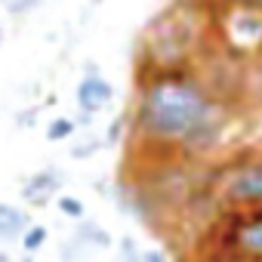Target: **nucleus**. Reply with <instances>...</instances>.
<instances>
[{"instance_id":"nucleus-11","label":"nucleus","mask_w":262,"mask_h":262,"mask_svg":"<svg viewBox=\"0 0 262 262\" xmlns=\"http://www.w3.org/2000/svg\"><path fill=\"white\" fill-rule=\"evenodd\" d=\"M56 207H59V213H62L65 219H74V222H80V219L86 216L83 201L74 198V194H59V198H56Z\"/></svg>"},{"instance_id":"nucleus-5","label":"nucleus","mask_w":262,"mask_h":262,"mask_svg":"<svg viewBox=\"0 0 262 262\" xmlns=\"http://www.w3.org/2000/svg\"><path fill=\"white\" fill-rule=\"evenodd\" d=\"M74 96H77V108H80L83 114H93V117H96L102 108L111 105V99H114V86L102 77L99 65L90 62V65L83 68V77H80Z\"/></svg>"},{"instance_id":"nucleus-15","label":"nucleus","mask_w":262,"mask_h":262,"mask_svg":"<svg viewBox=\"0 0 262 262\" xmlns=\"http://www.w3.org/2000/svg\"><path fill=\"white\" fill-rule=\"evenodd\" d=\"M142 262H173V256H170V250L145 247V250H142Z\"/></svg>"},{"instance_id":"nucleus-12","label":"nucleus","mask_w":262,"mask_h":262,"mask_svg":"<svg viewBox=\"0 0 262 262\" xmlns=\"http://www.w3.org/2000/svg\"><path fill=\"white\" fill-rule=\"evenodd\" d=\"M102 148H105V142H102L99 136H86L83 142H74L68 155H71L74 161H86V158H93V155H99Z\"/></svg>"},{"instance_id":"nucleus-6","label":"nucleus","mask_w":262,"mask_h":262,"mask_svg":"<svg viewBox=\"0 0 262 262\" xmlns=\"http://www.w3.org/2000/svg\"><path fill=\"white\" fill-rule=\"evenodd\" d=\"M62 182H65V176L59 170H53V167L37 170L22 182V201L28 207H47L50 201H56L62 194Z\"/></svg>"},{"instance_id":"nucleus-4","label":"nucleus","mask_w":262,"mask_h":262,"mask_svg":"<svg viewBox=\"0 0 262 262\" xmlns=\"http://www.w3.org/2000/svg\"><path fill=\"white\" fill-rule=\"evenodd\" d=\"M219 37L225 47H231V56H244L247 50H262V16L250 10L228 7L219 13Z\"/></svg>"},{"instance_id":"nucleus-16","label":"nucleus","mask_w":262,"mask_h":262,"mask_svg":"<svg viewBox=\"0 0 262 262\" xmlns=\"http://www.w3.org/2000/svg\"><path fill=\"white\" fill-rule=\"evenodd\" d=\"M34 7H40V0H16V4L7 7V13H10V16H25V13H31Z\"/></svg>"},{"instance_id":"nucleus-21","label":"nucleus","mask_w":262,"mask_h":262,"mask_svg":"<svg viewBox=\"0 0 262 262\" xmlns=\"http://www.w3.org/2000/svg\"><path fill=\"white\" fill-rule=\"evenodd\" d=\"M0 4H4V7H10V4H16V0H0Z\"/></svg>"},{"instance_id":"nucleus-3","label":"nucleus","mask_w":262,"mask_h":262,"mask_svg":"<svg viewBox=\"0 0 262 262\" xmlns=\"http://www.w3.org/2000/svg\"><path fill=\"white\" fill-rule=\"evenodd\" d=\"M219 210L256 213L262 210V148H244L210 167Z\"/></svg>"},{"instance_id":"nucleus-13","label":"nucleus","mask_w":262,"mask_h":262,"mask_svg":"<svg viewBox=\"0 0 262 262\" xmlns=\"http://www.w3.org/2000/svg\"><path fill=\"white\" fill-rule=\"evenodd\" d=\"M126 129H129V117H126V114L114 117V120L108 123V129H105L102 142H105V145H120V142H123V133H126Z\"/></svg>"},{"instance_id":"nucleus-2","label":"nucleus","mask_w":262,"mask_h":262,"mask_svg":"<svg viewBox=\"0 0 262 262\" xmlns=\"http://www.w3.org/2000/svg\"><path fill=\"white\" fill-rule=\"evenodd\" d=\"M210 13L201 0H173L161 10L139 37L136 50V83L158 71L194 68L207 50Z\"/></svg>"},{"instance_id":"nucleus-9","label":"nucleus","mask_w":262,"mask_h":262,"mask_svg":"<svg viewBox=\"0 0 262 262\" xmlns=\"http://www.w3.org/2000/svg\"><path fill=\"white\" fill-rule=\"evenodd\" d=\"M47 237H50L47 225H34V222H31V225L25 228V234L19 237V247H22V253H25V256H37V253L43 250Z\"/></svg>"},{"instance_id":"nucleus-7","label":"nucleus","mask_w":262,"mask_h":262,"mask_svg":"<svg viewBox=\"0 0 262 262\" xmlns=\"http://www.w3.org/2000/svg\"><path fill=\"white\" fill-rule=\"evenodd\" d=\"M28 225H31V213L25 207H16V204L0 201V241H4V244L19 241Z\"/></svg>"},{"instance_id":"nucleus-14","label":"nucleus","mask_w":262,"mask_h":262,"mask_svg":"<svg viewBox=\"0 0 262 262\" xmlns=\"http://www.w3.org/2000/svg\"><path fill=\"white\" fill-rule=\"evenodd\" d=\"M86 256H90V250H86L80 241H74V237L62 241V250H59V259H62V262H83Z\"/></svg>"},{"instance_id":"nucleus-18","label":"nucleus","mask_w":262,"mask_h":262,"mask_svg":"<svg viewBox=\"0 0 262 262\" xmlns=\"http://www.w3.org/2000/svg\"><path fill=\"white\" fill-rule=\"evenodd\" d=\"M34 114H37V111H34V108H31V111H22V114H16V123H19V126H25V129H28V126H31V123H34Z\"/></svg>"},{"instance_id":"nucleus-8","label":"nucleus","mask_w":262,"mask_h":262,"mask_svg":"<svg viewBox=\"0 0 262 262\" xmlns=\"http://www.w3.org/2000/svg\"><path fill=\"white\" fill-rule=\"evenodd\" d=\"M74 241H80L90 253H102V250H111V244H114V237L99 225V222H93V219H80V225L74 228V234H71Z\"/></svg>"},{"instance_id":"nucleus-17","label":"nucleus","mask_w":262,"mask_h":262,"mask_svg":"<svg viewBox=\"0 0 262 262\" xmlns=\"http://www.w3.org/2000/svg\"><path fill=\"white\" fill-rule=\"evenodd\" d=\"M228 7H237V10H250V13H259L262 16V0H225Z\"/></svg>"},{"instance_id":"nucleus-19","label":"nucleus","mask_w":262,"mask_h":262,"mask_svg":"<svg viewBox=\"0 0 262 262\" xmlns=\"http://www.w3.org/2000/svg\"><path fill=\"white\" fill-rule=\"evenodd\" d=\"M71 120H74V126H93V114H83V111L77 117H71Z\"/></svg>"},{"instance_id":"nucleus-10","label":"nucleus","mask_w":262,"mask_h":262,"mask_svg":"<svg viewBox=\"0 0 262 262\" xmlns=\"http://www.w3.org/2000/svg\"><path fill=\"white\" fill-rule=\"evenodd\" d=\"M74 120L71 117H53L50 123H47V142H65V139H71L74 136Z\"/></svg>"},{"instance_id":"nucleus-1","label":"nucleus","mask_w":262,"mask_h":262,"mask_svg":"<svg viewBox=\"0 0 262 262\" xmlns=\"http://www.w3.org/2000/svg\"><path fill=\"white\" fill-rule=\"evenodd\" d=\"M126 117L145 167L170 161L201 164L222 142L231 105L210 93L194 65L158 71L136 83V102Z\"/></svg>"},{"instance_id":"nucleus-20","label":"nucleus","mask_w":262,"mask_h":262,"mask_svg":"<svg viewBox=\"0 0 262 262\" xmlns=\"http://www.w3.org/2000/svg\"><path fill=\"white\" fill-rule=\"evenodd\" d=\"M16 262H34V256H25L22 253V256H16Z\"/></svg>"}]
</instances>
